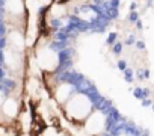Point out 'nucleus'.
Instances as JSON below:
<instances>
[{"label": "nucleus", "mask_w": 154, "mask_h": 136, "mask_svg": "<svg viewBox=\"0 0 154 136\" xmlns=\"http://www.w3.org/2000/svg\"><path fill=\"white\" fill-rule=\"evenodd\" d=\"M95 101L92 100V97L85 92V91H75L69 100L60 107V110L63 112L65 118L74 124V125H82L83 121L91 115V112L95 109Z\"/></svg>", "instance_id": "obj_1"}, {"label": "nucleus", "mask_w": 154, "mask_h": 136, "mask_svg": "<svg viewBox=\"0 0 154 136\" xmlns=\"http://www.w3.org/2000/svg\"><path fill=\"white\" fill-rule=\"evenodd\" d=\"M59 53L47 44H36L35 48V65L45 74H53L59 68Z\"/></svg>", "instance_id": "obj_2"}, {"label": "nucleus", "mask_w": 154, "mask_h": 136, "mask_svg": "<svg viewBox=\"0 0 154 136\" xmlns=\"http://www.w3.org/2000/svg\"><path fill=\"white\" fill-rule=\"evenodd\" d=\"M82 127L88 136H103L107 133L109 128V113L103 109L95 107L91 115L83 121Z\"/></svg>", "instance_id": "obj_3"}, {"label": "nucleus", "mask_w": 154, "mask_h": 136, "mask_svg": "<svg viewBox=\"0 0 154 136\" xmlns=\"http://www.w3.org/2000/svg\"><path fill=\"white\" fill-rule=\"evenodd\" d=\"M50 89V97H51V100L59 106V107H62L68 100H69V97L77 91L75 89V86H74V83L72 82H69V80H56L53 85H50L48 86Z\"/></svg>", "instance_id": "obj_4"}, {"label": "nucleus", "mask_w": 154, "mask_h": 136, "mask_svg": "<svg viewBox=\"0 0 154 136\" xmlns=\"http://www.w3.org/2000/svg\"><path fill=\"white\" fill-rule=\"evenodd\" d=\"M21 107H23V104H21V101H20L18 97H15V95H6L5 100H3V103H2V106H0V115H2L5 118V121L9 122V124L11 122H15V119H17Z\"/></svg>", "instance_id": "obj_5"}, {"label": "nucleus", "mask_w": 154, "mask_h": 136, "mask_svg": "<svg viewBox=\"0 0 154 136\" xmlns=\"http://www.w3.org/2000/svg\"><path fill=\"white\" fill-rule=\"evenodd\" d=\"M5 9L6 14L12 18H18V20H24L26 18V2L24 0H6L5 3Z\"/></svg>", "instance_id": "obj_6"}, {"label": "nucleus", "mask_w": 154, "mask_h": 136, "mask_svg": "<svg viewBox=\"0 0 154 136\" xmlns=\"http://www.w3.org/2000/svg\"><path fill=\"white\" fill-rule=\"evenodd\" d=\"M36 136H71V134H69V131H66L62 125L48 124V125H44Z\"/></svg>", "instance_id": "obj_7"}]
</instances>
